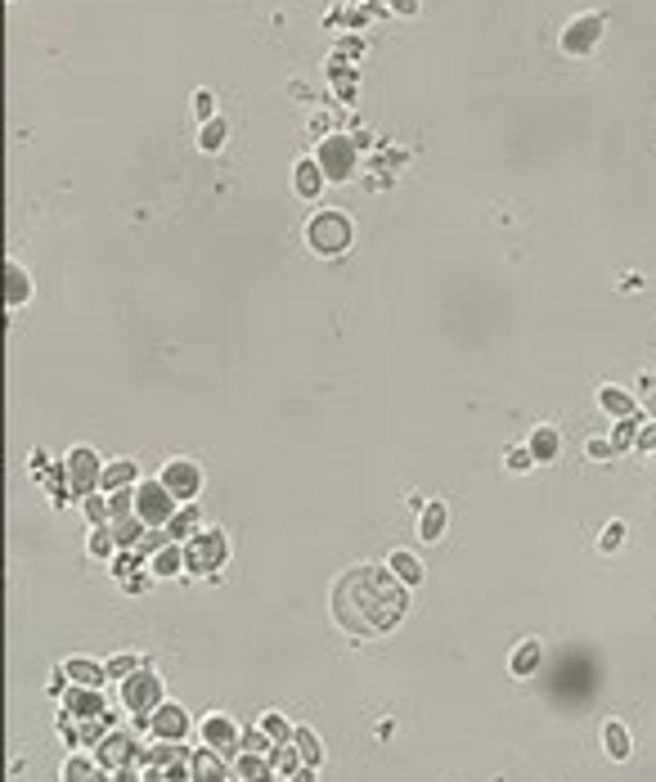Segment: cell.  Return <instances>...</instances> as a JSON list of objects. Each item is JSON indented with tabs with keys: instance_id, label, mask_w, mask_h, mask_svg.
I'll use <instances>...</instances> for the list:
<instances>
[{
	"instance_id": "cell-1",
	"label": "cell",
	"mask_w": 656,
	"mask_h": 782,
	"mask_svg": "<svg viewBox=\"0 0 656 782\" xmlns=\"http://www.w3.org/2000/svg\"><path fill=\"white\" fill-rule=\"evenodd\" d=\"M409 607V589L383 567H351L333 585V621L351 639H374L400 625Z\"/></svg>"
},
{
	"instance_id": "cell-2",
	"label": "cell",
	"mask_w": 656,
	"mask_h": 782,
	"mask_svg": "<svg viewBox=\"0 0 656 782\" xmlns=\"http://www.w3.org/2000/svg\"><path fill=\"white\" fill-rule=\"evenodd\" d=\"M351 239H356V225H351V216L338 212V207L315 212V216L306 221V248H310L315 257H342V253L351 248Z\"/></svg>"
},
{
	"instance_id": "cell-3",
	"label": "cell",
	"mask_w": 656,
	"mask_h": 782,
	"mask_svg": "<svg viewBox=\"0 0 656 782\" xmlns=\"http://www.w3.org/2000/svg\"><path fill=\"white\" fill-rule=\"evenodd\" d=\"M230 562V535L225 526H203L185 539V571L189 576H216Z\"/></svg>"
},
{
	"instance_id": "cell-4",
	"label": "cell",
	"mask_w": 656,
	"mask_h": 782,
	"mask_svg": "<svg viewBox=\"0 0 656 782\" xmlns=\"http://www.w3.org/2000/svg\"><path fill=\"white\" fill-rule=\"evenodd\" d=\"M310 157L319 162V171L328 176V185H342V180H351L356 167H360V144H356L351 135H324V139L315 144Z\"/></svg>"
},
{
	"instance_id": "cell-5",
	"label": "cell",
	"mask_w": 656,
	"mask_h": 782,
	"mask_svg": "<svg viewBox=\"0 0 656 782\" xmlns=\"http://www.w3.org/2000/svg\"><path fill=\"white\" fill-rule=\"evenodd\" d=\"M118 701H122L131 715H153V710L166 701V692H162V674H157V670L144 661L131 679H122V683H118Z\"/></svg>"
},
{
	"instance_id": "cell-6",
	"label": "cell",
	"mask_w": 656,
	"mask_h": 782,
	"mask_svg": "<svg viewBox=\"0 0 656 782\" xmlns=\"http://www.w3.org/2000/svg\"><path fill=\"white\" fill-rule=\"evenodd\" d=\"M63 477H68L72 500L81 504L86 495H95V491H100V482H104V459H100L90 445H72V450L63 454Z\"/></svg>"
},
{
	"instance_id": "cell-7",
	"label": "cell",
	"mask_w": 656,
	"mask_h": 782,
	"mask_svg": "<svg viewBox=\"0 0 656 782\" xmlns=\"http://www.w3.org/2000/svg\"><path fill=\"white\" fill-rule=\"evenodd\" d=\"M176 509H180V500L162 486V477H144L135 486V518L144 521V526H166V521L176 518Z\"/></svg>"
},
{
	"instance_id": "cell-8",
	"label": "cell",
	"mask_w": 656,
	"mask_h": 782,
	"mask_svg": "<svg viewBox=\"0 0 656 782\" xmlns=\"http://www.w3.org/2000/svg\"><path fill=\"white\" fill-rule=\"evenodd\" d=\"M198 742H203L207 751H221L225 760H234V756H239V742H243V729L234 724V715L207 710V715L198 720Z\"/></svg>"
},
{
	"instance_id": "cell-9",
	"label": "cell",
	"mask_w": 656,
	"mask_h": 782,
	"mask_svg": "<svg viewBox=\"0 0 656 782\" xmlns=\"http://www.w3.org/2000/svg\"><path fill=\"white\" fill-rule=\"evenodd\" d=\"M162 486L180 500V504H198V495H203V468L194 463V459H185V454H176V459H166L162 463Z\"/></svg>"
},
{
	"instance_id": "cell-10",
	"label": "cell",
	"mask_w": 656,
	"mask_h": 782,
	"mask_svg": "<svg viewBox=\"0 0 656 782\" xmlns=\"http://www.w3.org/2000/svg\"><path fill=\"white\" fill-rule=\"evenodd\" d=\"M90 756H95L100 769H109V774H118V769H135V765H139V742H135L131 729H109V738H104Z\"/></svg>"
},
{
	"instance_id": "cell-11",
	"label": "cell",
	"mask_w": 656,
	"mask_h": 782,
	"mask_svg": "<svg viewBox=\"0 0 656 782\" xmlns=\"http://www.w3.org/2000/svg\"><path fill=\"white\" fill-rule=\"evenodd\" d=\"M189 733H198V724L189 720V710L180 701H162L148 715V738H157V742H189Z\"/></svg>"
},
{
	"instance_id": "cell-12",
	"label": "cell",
	"mask_w": 656,
	"mask_h": 782,
	"mask_svg": "<svg viewBox=\"0 0 656 782\" xmlns=\"http://www.w3.org/2000/svg\"><path fill=\"white\" fill-rule=\"evenodd\" d=\"M603 27H607V18L603 14H575L571 23H566V32H562V54H571V59H585L598 41H603Z\"/></svg>"
},
{
	"instance_id": "cell-13",
	"label": "cell",
	"mask_w": 656,
	"mask_h": 782,
	"mask_svg": "<svg viewBox=\"0 0 656 782\" xmlns=\"http://www.w3.org/2000/svg\"><path fill=\"white\" fill-rule=\"evenodd\" d=\"M59 710H68L72 720H104V715H109V697H104V688H81V683H72L68 697L59 701Z\"/></svg>"
},
{
	"instance_id": "cell-14",
	"label": "cell",
	"mask_w": 656,
	"mask_h": 782,
	"mask_svg": "<svg viewBox=\"0 0 656 782\" xmlns=\"http://www.w3.org/2000/svg\"><path fill=\"white\" fill-rule=\"evenodd\" d=\"M0 279H5V315L32 301V292H36V288H32V274H27V270H23L18 261L5 257V270H0Z\"/></svg>"
},
{
	"instance_id": "cell-15",
	"label": "cell",
	"mask_w": 656,
	"mask_h": 782,
	"mask_svg": "<svg viewBox=\"0 0 656 782\" xmlns=\"http://www.w3.org/2000/svg\"><path fill=\"white\" fill-rule=\"evenodd\" d=\"M59 782H113L109 769H100V760L90 751H72L59 769Z\"/></svg>"
},
{
	"instance_id": "cell-16",
	"label": "cell",
	"mask_w": 656,
	"mask_h": 782,
	"mask_svg": "<svg viewBox=\"0 0 656 782\" xmlns=\"http://www.w3.org/2000/svg\"><path fill=\"white\" fill-rule=\"evenodd\" d=\"M324 185H328V176L319 171V162H315V157H297V167H292V189H297V198L315 203V198L324 194Z\"/></svg>"
},
{
	"instance_id": "cell-17",
	"label": "cell",
	"mask_w": 656,
	"mask_h": 782,
	"mask_svg": "<svg viewBox=\"0 0 656 782\" xmlns=\"http://www.w3.org/2000/svg\"><path fill=\"white\" fill-rule=\"evenodd\" d=\"M189 769H194V782H230L234 778V769L225 765V756L221 751H194L189 756Z\"/></svg>"
},
{
	"instance_id": "cell-18",
	"label": "cell",
	"mask_w": 656,
	"mask_h": 782,
	"mask_svg": "<svg viewBox=\"0 0 656 782\" xmlns=\"http://www.w3.org/2000/svg\"><path fill=\"white\" fill-rule=\"evenodd\" d=\"M63 670H68V679L81 683V688H104V683H109V670H104V661H95V656H68Z\"/></svg>"
},
{
	"instance_id": "cell-19",
	"label": "cell",
	"mask_w": 656,
	"mask_h": 782,
	"mask_svg": "<svg viewBox=\"0 0 656 782\" xmlns=\"http://www.w3.org/2000/svg\"><path fill=\"white\" fill-rule=\"evenodd\" d=\"M598 409H603L607 418H616V423H621V418H634V414H639L634 396H630L625 387H616V383H603V387H598Z\"/></svg>"
},
{
	"instance_id": "cell-20",
	"label": "cell",
	"mask_w": 656,
	"mask_h": 782,
	"mask_svg": "<svg viewBox=\"0 0 656 782\" xmlns=\"http://www.w3.org/2000/svg\"><path fill=\"white\" fill-rule=\"evenodd\" d=\"M144 477H139V463L135 459H113V463H104V482H100V491L104 495H113V491H131V486H139Z\"/></svg>"
},
{
	"instance_id": "cell-21",
	"label": "cell",
	"mask_w": 656,
	"mask_h": 782,
	"mask_svg": "<svg viewBox=\"0 0 656 782\" xmlns=\"http://www.w3.org/2000/svg\"><path fill=\"white\" fill-rule=\"evenodd\" d=\"M445 526H450V509H445V500H427V504H423V513H418V539L441 544Z\"/></svg>"
},
{
	"instance_id": "cell-22",
	"label": "cell",
	"mask_w": 656,
	"mask_h": 782,
	"mask_svg": "<svg viewBox=\"0 0 656 782\" xmlns=\"http://www.w3.org/2000/svg\"><path fill=\"white\" fill-rule=\"evenodd\" d=\"M603 751H607V760H616V765H625V760L634 756V738H630V729H625L621 720H607V724H603Z\"/></svg>"
},
{
	"instance_id": "cell-23",
	"label": "cell",
	"mask_w": 656,
	"mask_h": 782,
	"mask_svg": "<svg viewBox=\"0 0 656 782\" xmlns=\"http://www.w3.org/2000/svg\"><path fill=\"white\" fill-rule=\"evenodd\" d=\"M230 769H234V778H243V782H274L279 778L274 765H270V756H252V751H239V756L230 760Z\"/></svg>"
},
{
	"instance_id": "cell-24",
	"label": "cell",
	"mask_w": 656,
	"mask_h": 782,
	"mask_svg": "<svg viewBox=\"0 0 656 782\" xmlns=\"http://www.w3.org/2000/svg\"><path fill=\"white\" fill-rule=\"evenodd\" d=\"M148 571L157 576V580H176V576H185V544H166V548H157L153 558H148Z\"/></svg>"
},
{
	"instance_id": "cell-25",
	"label": "cell",
	"mask_w": 656,
	"mask_h": 782,
	"mask_svg": "<svg viewBox=\"0 0 656 782\" xmlns=\"http://www.w3.org/2000/svg\"><path fill=\"white\" fill-rule=\"evenodd\" d=\"M539 665H544V644H539V639H522V644L513 648V656H509L513 679H530Z\"/></svg>"
},
{
	"instance_id": "cell-26",
	"label": "cell",
	"mask_w": 656,
	"mask_h": 782,
	"mask_svg": "<svg viewBox=\"0 0 656 782\" xmlns=\"http://www.w3.org/2000/svg\"><path fill=\"white\" fill-rule=\"evenodd\" d=\"M526 450L535 454V463H553V459H557V450H562V436H557V427H548V423H539V427L530 432V441H526Z\"/></svg>"
},
{
	"instance_id": "cell-27",
	"label": "cell",
	"mask_w": 656,
	"mask_h": 782,
	"mask_svg": "<svg viewBox=\"0 0 656 782\" xmlns=\"http://www.w3.org/2000/svg\"><path fill=\"white\" fill-rule=\"evenodd\" d=\"M118 535H113V526H90L86 530V558H95V562H113L118 558Z\"/></svg>"
},
{
	"instance_id": "cell-28",
	"label": "cell",
	"mask_w": 656,
	"mask_h": 782,
	"mask_svg": "<svg viewBox=\"0 0 656 782\" xmlns=\"http://www.w3.org/2000/svg\"><path fill=\"white\" fill-rule=\"evenodd\" d=\"M387 571H392L404 589H418V585H423V576H427V571H423V562H418L414 553H404V548H395L392 558H387Z\"/></svg>"
},
{
	"instance_id": "cell-29",
	"label": "cell",
	"mask_w": 656,
	"mask_h": 782,
	"mask_svg": "<svg viewBox=\"0 0 656 782\" xmlns=\"http://www.w3.org/2000/svg\"><path fill=\"white\" fill-rule=\"evenodd\" d=\"M198 530H203V509H198V504H180L176 518L166 521V535H171L176 544H185V539L198 535Z\"/></svg>"
},
{
	"instance_id": "cell-30",
	"label": "cell",
	"mask_w": 656,
	"mask_h": 782,
	"mask_svg": "<svg viewBox=\"0 0 656 782\" xmlns=\"http://www.w3.org/2000/svg\"><path fill=\"white\" fill-rule=\"evenodd\" d=\"M257 729H261L265 738L274 742V747H283V742H292V733H297V724L283 715V710H261L257 715Z\"/></svg>"
},
{
	"instance_id": "cell-31",
	"label": "cell",
	"mask_w": 656,
	"mask_h": 782,
	"mask_svg": "<svg viewBox=\"0 0 656 782\" xmlns=\"http://www.w3.org/2000/svg\"><path fill=\"white\" fill-rule=\"evenodd\" d=\"M292 742H297V751H301V760H306L310 769H319V765H324V742H319V733H315V729H306V724H297V733H292Z\"/></svg>"
},
{
	"instance_id": "cell-32",
	"label": "cell",
	"mask_w": 656,
	"mask_h": 782,
	"mask_svg": "<svg viewBox=\"0 0 656 782\" xmlns=\"http://www.w3.org/2000/svg\"><path fill=\"white\" fill-rule=\"evenodd\" d=\"M148 567V558L139 553V548H118V558L109 562V571H113V580L122 585V580H131V576H139Z\"/></svg>"
},
{
	"instance_id": "cell-33",
	"label": "cell",
	"mask_w": 656,
	"mask_h": 782,
	"mask_svg": "<svg viewBox=\"0 0 656 782\" xmlns=\"http://www.w3.org/2000/svg\"><path fill=\"white\" fill-rule=\"evenodd\" d=\"M270 765H274V774H279V778L288 782L297 769H301V765H306V760H301L297 742H283V747H274V751H270Z\"/></svg>"
},
{
	"instance_id": "cell-34",
	"label": "cell",
	"mask_w": 656,
	"mask_h": 782,
	"mask_svg": "<svg viewBox=\"0 0 656 782\" xmlns=\"http://www.w3.org/2000/svg\"><path fill=\"white\" fill-rule=\"evenodd\" d=\"M225 139H230V122L225 118H212V122H203V130H198V148L203 153H221Z\"/></svg>"
},
{
	"instance_id": "cell-35",
	"label": "cell",
	"mask_w": 656,
	"mask_h": 782,
	"mask_svg": "<svg viewBox=\"0 0 656 782\" xmlns=\"http://www.w3.org/2000/svg\"><path fill=\"white\" fill-rule=\"evenodd\" d=\"M81 513H86V521H90V526H109V521H113V504H109V495H104V491H95V495H86V500H81Z\"/></svg>"
},
{
	"instance_id": "cell-36",
	"label": "cell",
	"mask_w": 656,
	"mask_h": 782,
	"mask_svg": "<svg viewBox=\"0 0 656 782\" xmlns=\"http://www.w3.org/2000/svg\"><path fill=\"white\" fill-rule=\"evenodd\" d=\"M634 441H639V414H634V418H621V423L612 427V450H616V454L634 450Z\"/></svg>"
},
{
	"instance_id": "cell-37",
	"label": "cell",
	"mask_w": 656,
	"mask_h": 782,
	"mask_svg": "<svg viewBox=\"0 0 656 782\" xmlns=\"http://www.w3.org/2000/svg\"><path fill=\"white\" fill-rule=\"evenodd\" d=\"M139 665H144V656H135V652H122V656H109V661H104L109 679H118V683H122V679H131Z\"/></svg>"
},
{
	"instance_id": "cell-38",
	"label": "cell",
	"mask_w": 656,
	"mask_h": 782,
	"mask_svg": "<svg viewBox=\"0 0 656 782\" xmlns=\"http://www.w3.org/2000/svg\"><path fill=\"white\" fill-rule=\"evenodd\" d=\"M109 526H113V535H118V544H122V548H135V544H139V535L148 530L139 518H118V521H109Z\"/></svg>"
},
{
	"instance_id": "cell-39",
	"label": "cell",
	"mask_w": 656,
	"mask_h": 782,
	"mask_svg": "<svg viewBox=\"0 0 656 782\" xmlns=\"http://www.w3.org/2000/svg\"><path fill=\"white\" fill-rule=\"evenodd\" d=\"M166 544H171V535H166V526H148V530L139 535V544H135V548H139L144 558H153V553H157V548H166Z\"/></svg>"
},
{
	"instance_id": "cell-40",
	"label": "cell",
	"mask_w": 656,
	"mask_h": 782,
	"mask_svg": "<svg viewBox=\"0 0 656 782\" xmlns=\"http://www.w3.org/2000/svg\"><path fill=\"white\" fill-rule=\"evenodd\" d=\"M625 535H630V526H625L621 518L607 521V526H603V539H598V548H603V553H616V548L625 544Z\"/></svg>"
},
{
	"instance_id": "cell-41",
	"label": "cell",
	"mask_w": 656,
	"mask_h": 782,
	"mask_svg": "<svg viewBox=\"0 0 656 782\" xmlns=\"http://www.w3.org/2000/svg\"><path fill=\"white\" fill-rule=\"evenodd\" d=\"M239 751H252V756H270V751H274V742H270L261 729L252 724V729H243V742H239Z\"/></svg>"
},
{
	"instance_id": "cell-42",
	"label": "cell",
	"mask_w": 656,
	"mask_h": 782,
	"mask_svg": "<svg viewBox=\"0 0 656 782\" xmlns=\"http://www.w3.org/2000/svg\"><path fill=\"white\" fill-rule=\"evenodd\" d=\"M194 118H198V122H212V118H221V113H216V95H212L207 86H203V91H194Z\"/></svg>"
},
{
	"instance_id": "cell-43",
	"label": "cell",
	"mask_w": 656,
	"mask_h": 782,
	"mask_svg": "<svg viewBox=\"0 0 656 782\" xmlns=\"http://www.w3.org/2000/svg\"><path fill=\"white\" fill-rule=\"evenodd\" d=\"M504 463H509V472H530V468H535V454H530L526 445H509V450H504Z\"/></svg>"
},
{
	"instance_id": "cell-44",
	"label": "cell",
	"mask_w": 656,
	"mask_h": 782,
	"mask_svg": "<svg viewBox=\"0 0 656 782\" xmlns=\"http://www.w3.org/2000/svg\"><path fill=\"white\" fill-rule=\"evenodd\" d=\"M68 688H72V679H68V670H63V661H59V665L50 670V679H45V692L63 701V697H68Z\"/></svg>"
},
{
	"instance_id": "cell-45",
	"label": "cell",
	"mask_w": 656,
	"mask_h": 782,
	"mask_svg": "<svg viewBox=\"0 0 656 782\" xmlns=\"http://www.w3.org/2000/svg\"><path fill=\"white\" fill-rule=\"evenodd\" d=\"M585 454H589V459H598V463H603V459H616L612 441H603V436H598V441H585Z\"/></svg>"
},
{
	"instance_id": "cell-46",
	"label": "cell",
	"mask_w": 656,
	"mask_h": 782,
	"mask_svg": "<svg viewBox=\"0 0 656 782\" xmlns=\"http://www.w3.org/2000/svg\"><path fill=\"white\" fill-rule=\"evenodd\" d=\"M153 580H157V576H153V571H148V567H144V571H139V576H131V580H122V589H127V594H144V589H148V585H153Z\"/></svg>"
},
{
	"instance_id": "cell-47",
	"label": "cell",
	"mask_w": 656,
	"mask_h": 782,
	"mask_svg": "<svg viewBox=\"0 0 656 782\" xmlns=\"http://www.w3.org/2000/svg\"><path fill=\"white\" fill-rule=\"evenodd\" d=\"M634 450L652 454V450H656V423H643V427H639V441H634Z\"/></svg>"
},
{
	"instance_id": "cell-48",
	"label": "cell",
	"mask_w": 656,
	"mask_h": 782,
	"mask_svg": "<svg viewBox=\"0 0 656 782\" xmlns=\"http://www.w3.org/2000/svg\"><path fill=\"white\" fill-rule=\"evenodd\" d=\"M315 774H319V769H310V765H301V769H297V774H292V778H288V782H315Z\"/></svg>"
},
{
	"instance_id": "cell-49",
	"label": "cell",
	"mask_w": 656,
	"mask_h": 782,
	"mask_svg": "<svg viewBox=\"0 0 656 782\" xmlns=\"http://www.w3.org/2000/svg\"><path fill=\"white\" fill-rule=\"evenodd\" d=\"M113 782H144V778H139V769H118Z\"/></svg>"
},
{
	"instance_id": "cell-50",
	"label": "cell",
	"mask_w": 656,
	"mask_h": 782,
	"mask_svg": "<svg viewBox=\"0 0 656 782\" xmlns=\"http://www.w3.org/2000/svg\"><path fill=\"white\" fill-rule=\"evenodd\" d=\"M230 782H243V778H230Z\"/></svg>"
}]
</instances>
